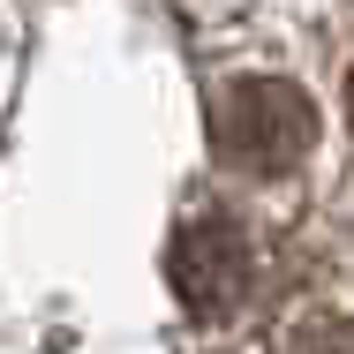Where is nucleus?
<instances>
[{
	"instance_id": "f03ea898",
	"label": "nucleus",
	"mask_w": 354,
	"mask_h": 354,
	"mask_svg": "<svg viewBox=\"0 0 354 354\" xmlns=\"http://www.w3.org/2000/svg\"><path fill=\"white\" fill-rule=\"evenodd\" d=\"M166 279H174L181 309L196 324H226L249 301V286H257V249H249V234L226 212H196L166 241Z\"/></svg>"
},
{
	"instance_id": "f257e3e1",
	"label": "nucleus",
	"mask_w": 354,
	"mask_h": 354,
	"mask_svg": "<svg viewBox=\"0 0 354 354\" xmlns=\"http://www.w3.org/2000/svg\"><path fill=\"white\" fill-rule=\"evenodd\" d=\"M212 151L226 166L279 181L317 151V106L286 75H234L212 91Z\"/></svg>"
},
{
	"instance_id": "7ed1b4c3",
	"label": "nucleus",
	"mask_w": 354,
	"mask_h": 354,
	"mask_svg": "<svg viewBox=\"0 0 354 354\" xmlns=\"http://www.w3.org/2000/svg\"><path fill=\"white\" fill-rule=\"evenodd\" d=\"M286 354H354V317H309L286 339Z\"/></svg>"
},
{
	"instance_id": "20e7f679",
	"label": "nucleus",
	"mask_w": 354,
	"mask_h": 354,
	"mask_svg": "<svg viewBox=\"0 0 354 354\" xmlns=\"http://www.w3.org/2000/svg\"><path fill=\"white\" fill-rule=\"evenodd\" d=\"M347 113H354V75H347Z\"/></svg>"
}]
</instances>
